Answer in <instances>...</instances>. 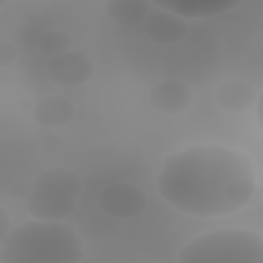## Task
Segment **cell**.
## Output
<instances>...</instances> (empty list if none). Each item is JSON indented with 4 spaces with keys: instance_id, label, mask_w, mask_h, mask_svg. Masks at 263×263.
<instances>
[{
    "instance_id": "obj_1",
    "label": "cell",
    "mask_w": 263,
    "mask_h": 263,
    "mask_svg": "<svg viewBox=\"0 0 263 263\" xmlns=\"http://www.w3.org/2000/svg\"><path fill=\"white\" fill-rule=\"evenodd\" d=\"M255 175L252 160L242 152L202 144L168 155L157 177V186L163 199L180 212L220 217L236 212L225 197L226 185Z\"/></svg>"
},
{
    "instance_id": "obj_2",
    "label": "cell",
    "mask_w": 263,
    "mask_h": 263,
    "mask_svg": "<svg viewBox=\"0 0 263 263\" xmlns=\"http://www.w3.org/2000/svg\"><path fill=\"white\" fill-rule=\"evenodd\" d=\"M83 257L80 237L62 221H26L0 242L1 263H77Z\"/></svg>"
},
{
    "instance_id": "obj_3",
    "label": "cell",
    "mask_w": 263,
    "mask_h": 263,
    "mask_svg": "<svg viewBox=\"0 0 263 263\" xmlns=\"http://www.w3.org/2000/svg\"><path fill=\"white\" fill-rule=\"evenodd\" d=\"M181 263H263L261 234L247 229H218L204 233L178 253Z\"/></svg>"
},
{
    "instance_id": "obj_4",
    "label": "cell",
    "mask_w": 263,
    "mask_h": 263,
    "mask_svg": "<svg viewBox=\"0 0 263 263\" xmlns=\"http://www.w3.org/2000/svg\"><path fill=\"white\" fill-rule=\"evenodd\" d=\"M100 208L114 218H134L148 204L145 192L137 185L118 182L107 185L99 194Z\"/></svg>"
},
{
    "instance_id": "obj_5",
    "label": "cell",
    "mask_w": 263,
    "mask_h": 263,
    "mask_svg": "<svg viewBox=\"0 0 263 263\" xmlns=\"http://www.w3.org/2000/svg\"><path fill=\"white\" fill-rule=\"evenodd\" d=\"M48 78L62 87H77L86 83L93 74L92 61L80 51H69L50 58L46 63Z\"/></svg>"
},
{
    "instance_id": "obj_6",
    "label": "cell",
    "mask_w": 263,
    "mask_h": 263,
    "mask_svg": "<svg viewBox=\"0 0 263 263\" xmlns=\"http://www.w3.org/2000/svg\"><path fill=\"white\" fill-rule=\"evenodd\" d=\"M191 88L184 82L170 79L159 82L149 92L152 107L164 114L176 115L186 111L193 103Z\"/></svg>"
},
{
    "instance_id": "obj_7",
    "label": "cell",
    "mask_w": 263,
    "mask_h": 263,
    "mask_svg": "<svg viewBox=\"0 0 263 263\" xmlns=\"http://www.w3.org/2000/svg\"><path fill=\"white\" fill-rule=\"evenodd\" d=\"M25 209L36 220L60 222L67 219L75 210L72 198L33 189L25 200Z\"/></svg>"
},
{
    "instance_id": "obj_8",
    "label": "cell",
    "mask_w": 263,
    "mask_h": 263,
    "mask_svg": "<svg viewBox=\"0 0 263 263\" xmlns=\"http://www.w3.org/2000/svg\"><path fill=\"white\" fill-rule=\"evenodd\" d=\"M258 96L252 83L241 79H231L224 81L215 88L213 99L220 109L239 113L250 109Z\"/></svg>"
},
{
    "instance_id": "obj_9",
    "label": "cell",
    "mask_w": 263,
    "mask_h": 263,
    "mask_svg": "<svg viewBox=\"0 0 263 263\" xmlns=\"http://www.w3.org/2000/svg\"><path fill=\"white\" fill-rule=\"evenodd\" d=\"M34 189L72 198L82 191V179L66 167H50L39 173L34 180Z\"/></svg>"
},
{
    "instance_id": "obj_10",
    "label": "cell",
    "mask_w": 263,
    "mask_h": 263,
    "mask_svg": "<svg viewBox=\"0 0 263 263\" xmlns=\"http://www.w3.org/2000/svg\"><path fill=\"white\" fill-rule=\"evenodd\" d=\"M32 115L37 124L48 128H59L72 121L75 116V108L66 98L46 96L35 102Z\"/></svg>"
},
{
    "instance_id": "obj_11",
    "label": "cell",
    "mask_w": 263,
    "mask_h": 263,
    "mask_svg": "<svg viewBox=\"0 0 263 263\" xmlns=\"http://www.w3.org/2000/svg\"><path fill=\"white\" fill-rule=\"evenodd\" d=\"M154 3L180 17H208L229 11L240 2L237 0H163Z\"/></svg>"
},
{
    "instance_id": "obj_12",
    "label": "cell",
    "mask_w": 263,
    "mask_h": 263,
    "mask_svg": "<svg viewBox=\"0 0 263 263\" xmlns=\"http://www.w3.org/2000/svg\"><path fill=\"white\" fill-rule=\"evenodd\" d=\"M145 31L157 44H175L188 34L189 26L182 17L164 10L148 18Z\"/></svg>"
},
{
    "instance_id": "obj_13",
    "label": "cell",
    "mask_w": 263,
    "mask_h": 263,
    "mask_svg": "<svg viewBox=\"0 0 263 263\" xmlns=\"http://www.w3.org/2000/svg\"><path fill=\"white\" fill-rule=\"evenodd\" d=\"M150 3L144 0H109L104 4L107 16L120 25L142 21L149 11Z\"/></svg>"
},
{
    "instance_id": "obj_14",
    "label": "cell",
    "mask_w": 263,
    "mask_h": 263,
    "mask_svg": "<svg viewBox=\"0 0 263 263\" xmlns=\"http://www.w3.org/2000/svg\"><path fill=\"white\" fill-rule=\"evenodd\" d=\"M38 47L42 53L53 58L71 51L73 39L64 30H49L41 35Z\"/></svg>"
},
{
    "instance_id": "obj_15",
    "label": "cell",
    "mask_w": 263,
    "mask_h": 263,
    "mask_svg": "<svg viewBox=\"0 0 263 263\" xmlns=\"http://www.w3.org/2000/svg\"><path fill=\"white\" fill-rule=\"evenodd\" d=\"M256 190L255 178L243 177L229 182L225 187V197L227 201L238 211L245 206L253 197Z\"/></svg>"
},
{
    "instance_id": "obj_16",
    "label": "cell",
    "mask_w": 263,
    "mask_h": 263,
    "mask_svg": "<svg viewBox=\"0 0 263 263\" xmlns=\"http://www.w3.org/2000/svg\"><path fill=\"white\" fill-rule=\"evenodd\" d=\"M18 55L17 47L7 41L2 39L0 41V65L1 66H9L11 65Z\"/></svg>"
},
{
    "instance_id": "obj_17",
    "label": "cell",
    "mask_w": 263,
    "mask_h": 263,
    "mask_svg": "<svg viewBox=\"0 0 263 263\" xmlns=\"http://www.w3.org/2000/svg\"><path fill=\"white\" fill-rule=\"evenodd\" d=\"M10 228V215L9 213L1 206L0 209V242L4 240V238L9 233Z\"/></svg>"
},
{
    "instance_id": "obj_18",
    "label": "cell",
    "mask_w": 263,
    "mask_h": 263,
    "mask_svg": "<svg viewBox=\"0 0 263 263\" xmlns=\"http://www.w3.org/2000/svg\"><path fill=\"white\" fill-rule=\"evenodd\" d=\"M263 96L262 93H260L255 102V109H256V116H257V120H258V123L260 126H262V117H263V112H262V108H263Z\"/></svg>"
}]
</instances>
